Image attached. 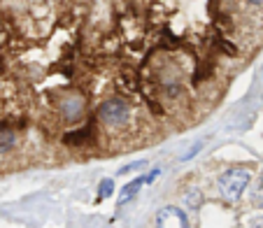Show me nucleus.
I'll use <instances>...</instances> for the list:
<instances>
[{
	"label": "nucleus",
	"mask_w": 263,
	"mask_h": 228,
	"mask_svg": "<svg viewBox=\"0 0 263 228\" xmlns=\"http://www.w3.org/2000/svg\"><path fill=\"white\" fill-rule=\"evenodd\" d=\"M12 144H14V133H12V130L3 124V126H0V154H3V151H7V149H12Z\"/></svg>",
	"instance_id": "7ed1b4c3"
},
{
	"label": "nucleus",
	"mask_w": 263,
	"mask_h": 228,
	"mask_svg": "<svg viewBox=\"0 0 263 228\" xmlns=\"http://www.w3.org/2000/svg\"><path fill=\"white\" fill-rule=\"evenodd\" d=\"M109 188H112V182H103V186H100V196L109 194Z\"/></svg>",
	"instance_id": "20e7f679"
},
{
	"label": "nucleus",
	"mask_w": 263,
	"mask_h": 228,
	"mask_svg": "<svg viewBox=\"0 0 263 228\" xmlns=\"http://www.w3.org/2000/svg\"><path fill=\"white\" fill-rule=\"evenodd\" d=\"M93 135V126H84L82 130H74V133H68L65 135V144H84L86 140H91Z\"/></svg>",
	"instance_id": "f03ea898"
},
{
	"label": "nucleus",
	"mask_w": 263,
	"mask_h": 228,
	"mask_svg": "<svg viewBox=\"0 0 263 228\" xmlns=\"http://www.w3.org/2000/svg\"><path fill=\"white\" fill-rule=\"evenodd\" d=\"M100 117L107 121H115V124H121L128 117V105L121 103V100H109L100 107Z\"/></svg>",
	"instance_id": "f257e3e1"
}]
</instances>
